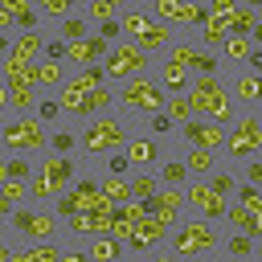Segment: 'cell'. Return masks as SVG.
Listing matches in <instances>:
<instances>
[{"instance_id":"836d02e7","label":"cell","mask_w":262,"mask_h":262,"mask_svg":"<svg viewBox=\"0 0 262 262\" xmlns=\"http://www.w3.org/2000/svg\"><path fill=\"white\" fill-rule=\"evenodd\" d=\"M82 0H37V8L45 12V16H53V20H61V16H70L74 8H78Z\"/></svg>"},{"instance_id":"74e56055","label":"cell","mask_w":262,"mask_h":262,"mask_svg":"<svg viewBox=\"0 0 262 262\" xmlns=\"http://www.w3.org/2000/svg\"><path fill=\"white\" fill-rule=\"evenodd\" d=\"M233 188H237V184H233ZM237 205H246V209H254V213H262V196H258V188H254V180L237 188Z\"/></svg>"},{"instance_id":"91938a15","label":"cell","mask_w":262,"mask_h":262,"mask_svg":"<svg viewBox=\"0 0 262 262\" xmlns=\"http://www.w3.org/2000/svg\"><path fill=\"white\" fill-rule=\"evenodd\" d=\"M4 180H8V164L0 160V184H4Z\"/></svg>"},{"instance_id":"f5cc1de1","label":"cell","mask_w":262,"mask_h":262,"mask_svg":"<svg viewBox=\"0 0 262 262\" xmlns=\"http://www.w3.org/2000/svg\"><path fill=\"white\" fill-rule=\"evenodd\" d=\"M12 209H16V201H8V196L0 192V217H12Z\"/></svg>"},{"instance_id":"ffe728a7","label":"cell","mask_w":262,"mask_h":262,"mask_svg":"<svg viewBox=\"0 0 262 262\" xmlns=\"http://www.w3.org/2000/svg\"><path fill=\"white\" fill-rule=\"evenodd\" d=\"M229 90H233V98H237L242 106H254V102H258V94H262L258 70H250V66H246V70H237V74H233V86H229Z\"/></svg>"},{"instance_id":"cb8c5ba5","label":"cell","mask_w":262,"mask_h":262,"mask_svg":"<svg viewBox=\"0 0 262 262\" xmlns=\"http://www.w3.org/2000/svg\"><path fill=\"white\" fill-rule=\"evenodd\" d=\"M221 53H225L229 61L246 66V61H250V53H254V37H242V33H225V41H221Z\"/></svg>"},{"instance_id":"6da1fadb","label":"cell","mask_w":262,"mask_h":262,"mask_svg":"<svg viewBox=\"0 0 262 262\" xmlns=\"http://www.w3.org/2000/svg\"><path fill=\"white\" fill-rule=\"evenodd\" d=\"M184 98H188L192 115L213 119V123H221V127H229L233 115H237V106H233V98H229V86H225L217 74H201V78L184 90Z\"/></svg>"},{"instance_id":"7402d4cb","label":"cell","mask_w":262,"mask_h":262,"mask_svg":"<svg viewBox=\"0 0 262 262\" xmlns=\"http://www.w3.org/2000/svg\"><path fill=\"white\" fill-rule=\"evenodd\" d=\"M12 258L16 262H53V258H61V246L49 237V242H29L25 250H12Z\"/></svg>"},{"instance_id":"7c38bea8","label":"cell","mask_w":262,"mask_h":262,"mask_svg":"<svg viewBox=\"0 0 262 262\" xmlns=\"http://www.w3.org/2000/svg\"><path fill=\"white\" fill-rule=\"evenodd\" d=\"M106 49H111L106 37L86 33V37H78V41H66V61H70V66H94V61L106 57Z\"/></svg>"},{"instance_id":"bcb514c9","label":"cell","mask_w":262,"mask_h":262,"mask_svg":"<svg viewBox=\"0 0 262 262\" xmlns=\"http://www.w3.org/2000/svg\"><path fill=\"white\" fill-rule=\"evenodd\" d=\"M119 20H98V37H106V41H119Z\"/></svg>"},{"instance_id":"7dc6e473","label":"cell","mask_w":262,"mask_h":262,"mask_svg":"<svg viewBox=\"0 0 262 262\" xmlns=\"http://www.w3.org/2000/svg\"><path fill=\"white\" fill-rule=\"evenodd\" d=\"M106 156H111V164H106L111 172H127V168H131V164H127V156H123V147H119V151H106Z\"/></svg>"},{"instance_id":"1f68e13d","label":"cell","mask_w":262,"mask_h":262,"mask_svg":"<svg viewBox=\"0 0 262 262\" xmlns=\"http://www.w3.org/2000/svg\"><path fill=\"white\" fill-rule=\"evenodd\" d=\"M127 184H131V196H135V201H147V196L160 188V176H151V172H135Z\"/></svg>"},{"instance_id":"816d5d0a","label":"cell","mask_w":262,"mask_h":262,"mask_svg":"<svg viewBox=\"0 0 262 262\" xmlns=\"http://www.w3.org/2000/svg\"><path fill=\"white\" fill-rule=\"evenodd\" d=\"M0 4H4V8H8V12H25V8H33V4H29V0H0Z\"/></svg>"},{"instance_id":"603a6c76","label":"cell","mask_w":262,"mask_h":262,"mask_svg":"<svg viewBox=\"0 0 262 262\" xmlns=\"http://www.w3.org/2000/svg\"><path fill=\"white\" fill-rule=\"evenodd\" d=\"M225 217H229V225H233V229H242V233H250V237H258V233H262L258 213H254V209H246V205H225Z\"/></svg>"},{"instance_id":"d6986e66","label":"cell","mask_w":262,"mask_h":262,"mask_svg":"<svg viewBox=\"0 0 262 262\" xmlns=\"http://www.w3.org/2000/svg\"><path fill=\"white\" fill-rule=\"evenodd\" d=\"M131 41H135L143 53H164V49L176 41V33H172V25H164V20H151V25H147L139 37H131Z\"/></svg>"},{"instance_id":"e575fe53","label":"cell","mask_w":262,"mask_h":262,"mask_svg":"<svg viewBox=\"0 0 262 262\" xmlns=\"http://www.w3.org/2000/svg\"><path fill=\"white\" fill-rule=\"evenodd\" d=\"M86 16H90V20H115V16H119V4H115V0H90V4H86Z\"/></svg>"},{"instance_id":"6125c7cd","label":"cell","mask_w":262,"mask_h":262,"mask_svg":"<svg viewBox=\"0 0 262 262\" xmlns=\"http://www.w3.org/2000/svg\"><path fill=\"white\" fill-rule=\"evenodd\" d=\"M115 4H119V8H127V4H131V0H115Z\"/></svg>"},{"instance_id":"8fae6325","label":"cell","mask_w":262,"mask_h":262,"mask_svg":"<svg viewBox=\"0 0 262 262\" xmlns=\"http://www.w3.org/2000/svg\"><path fill=\"white\" fill-rule=\"evenodd\" d=\"M184 205H192V209H196V213H201L205 221H221V217H225V205H229V201H225L221 192H213L209 184H201V180L192 176V180L184 184Z\"/></svg>"},{"instance_id":"7a4b0ae2","label":"cell","mask_w":262,"mask_h":262,"mask_svg":"<svg viewBox=\"0 0 262 262\" xmlns=\"http://www.w3.org/2000/svg\"><path fill=\"white\" fill-rule=\"evenodd\" d=\"M168 246H172V254H176V258H205V254H213V250L221 246V237H217L213 221L192 217V221H184V225H172V229H168Z\"/></svg>"},{"instance_id":"c3c4849f","label":"cell","mask_w":262,"mask_h":262,"mask_svg":"<svg viewBox=\"0 0 262 262\" xmlns=\"http://www.w3.org/2000/svg\"><path fill=\"white\" fill-rule=\"evenodd\" d=\"M16 29V12H8L4 4H0V33H12Z\"/></svg>"},{"instance_id":"d6a6232c","label":"cell","mask_w":262,"mask_h":262,"mask_svg":"<svg viewBox=\"0 0 262 262\" xmlns=\"http://www.w3.org/2000/svg\"><path fill=\"white\" fill-rule=\"evenodd\" d=\"M164 115H168L172 123H184V119H192V106H188L184 94H172V98H164Z\"/></svg>"},{"instance_id":"6f0895ef","label":"cell","mask_w":262,"mask_h":262,"mask_svg":"<svg viewBox=\"0 0 262 262\" xmlns=\"http://www.w3.org/2000/svg\"><path fill=\"white\" fill-rule=\"evenodd\" d=\"M8 49H12V37H8V33H0V53H8Z\"/></svg>"},{"instance_id":"4316f807","label":"cell","mask_w":262,"mask_h":262,"mask_svg":"<svg viewBox=\"0 0 262 262\" xmlns=\"http://www.w3.org/2000/svg\"><path fill=\"white\" fill-rule=\"evenodd\" d=\"M147 25H151V12L135 8V4H127V8L119 12V29H123V33H131V37H139V33H143Z\"/></svg>"},{"instance_id":"681fc988","label":"cell","mask_w":262,"mask_h":262,"mask_svg":"<svg viewBox=\"0 0 262 262\" xmlns=\"http://www.w3.org/2000/svg\"><path fill=\"white\" fill-rule=\"evenodd\" d=\"M16 25H20V29H37V12H33V8L16 12Z\"/></svg>"},{"instance_id":"9a60e30c","label":"cell","mask_w":262,"mask_h":262,"mask_svg":"<svg viewBox=\"0 0 262 262\" xmlns=\"http://www.w3.org/2000/svg\"><path fill=\"white\" fill-rule=\"evenodd\" d=\"M147 205H151V213H156V217H164L168 225H176L180 205H184V188H180V184H160V188L147 196Z\"/></svg>"},{"instance_id":"7bdbcfd3","label":"cell","mask_w":262,"mask_h":262,"mask_svg":"<svg viewBox=\"0 0 262 262\" xmlns=\"http://www.w3.org/2000/svg\"><path fill=\"white\" fill-rule=\"evenodd\" d=\"M4 164H8V176H12V180H25V176H29V160H25L20 151H16L12 160H4Z\"/></svg>"},{"instance_id":"b9f144b4","label":"cell","mask_w":262,"mask_h":262,"mask_svg":"<svg viewBox=\"0 0 262 262\" xmlns=\"http://www.w3.org/2000/svg\"><path fill=\"white\" fill-rule=\"evenodd\" d=\"M225 250H229V254H254V237H250V233H237V237L225 242Z\"/></svg>"},{"instance_id":"52a82bcc","label":"cell","mask_w":262,"mask_h":262,"mask_svg":"<svg viewBox=\"0 0 262 262\" xmlns=\"http://www.w3.org/2000/svg\"><path fill=\"white\" fill-rule=\"evenodd\" d=\"M74 180V160L70 156H45L33 172V201H53L57 192H66V184Z\"/></svg>"},{"instance_id":"30bf717a","label":"cell","mask_w":262,"mask_h":262,"mask_svg":"<svg viewBox=\"0 0 262 262\" xmlns=\"http://www.w3.org/2000/svg\"><path fill=\"white\" fill-rule=\"evenodd\" d=\"M180 143H188V147H209V151H221V143H225V127H221V123H213V119H201V115H192V119H184V123H180Z\"/></svg>"},{"instance_id":"5b68a950","label":"cell","mask_w":262,"mask_h":262,"mask_svg":"<svg viewBox=\"0 0 262 262\" xmlns=\"http://www.w3.org/2000/svg\"><path fill=\"white\" fill-rule=\"evenodd\" d=\"M115 102L131 115H151V111H164V86L147 74H135V78H123L119 90H115Z\"/></svg>"},{"instance_id":"ac0fdd59","label":"cell","mask_w":262,"mask_h":262,"mask_svg":"<svg viewBox=\"0 0 262 262\" xmlns=\"http://www.w3.org/2000/svg\"><path fill=\"white\" fill-rule=\"evenodd\" d=\"M57 229H61V217H57V213H49V209H33V213H29V225H25L20 237H25V242H49Z\"/></svg>"},{"instance_id":"83f0119b","label":"cell","mask_w":262,"mask_h":262,"mask_svg":"<svg viewBox=\"0 0 262 262\" xmlns=\"http://www.w3.org/2000/svg\"><path fill=\"white\" fill-rule=\"evenodd\" d=\"M213 151L209 147H188L184 151V168H188V176H205V172H213Z\"/></svg>"},{"instance_id":"9f6ffc18","label":"cell","mask_w":262,"mask_h":262,"mask_svg":"<svg viewBox=\"0 0 262 262\" xmlns=\"http://www.w3.org/2000/svg\"><path fill=\"white\" fill-rule=\"evenodd\" d=\"M4 111H8V86L0 82V115H4Z\"/></svg>"},{"instance_id":"484cf974","label":"cell","mask_w":262,"mask_h":262,"mask_svg":"<svg viewBox=\"0 0 262 262\" xmlns=\"http://www.w3.org/2000/svg\"><path fill=\"white\" fill-rule=\"evenodd\" d=\"M41 49H45V41H41V33L33 29V33H20V37L12 41V49H8V53H12V57H20V61H37V53H41Z\"/></svg>"},{"instance_id":"94428289","label":"cell","mask_w":262,"mask_h":262,"mask_svg":"<svg viewBox=\"0 0 262 262\" xmlns=\"http://www.w3.org/2000/svg\"><path fill=\"white\" fill-rule=\"evenodd\" d=\"M237 4H250V8H258V4H262V0H237Z\"/></svg>"},{"instance_id":"9c48e42d","label":"cell","mask_w":262,"mask_h":262,"mask_svg":"<svg viewBox=\"0 0 262 262\" xmlns=\"http://www.w3.org/2000/svg\"><path fill=\"white\" fill-rule=\"evenodd\" d=\"M102 78H106V74H102V66H98V61H94V66H82L78 74H70V78L57 86V106L70 115V111L78 106V98H82V94H90L94 86H102Z\"/></svg>"},{"instance_id":"f6af8a7d","label":"cell","mask_w":262,"mask_h":262,"mask_svg":"<svg viewBox=\"0 0 262 262\" xmlns=\"http://www.w3.org/2000/svg\"><path fill=\"white\" fill-rule=\"evenodd\" d=\"M233 8H237V0H209V4H205L209 16H229Z\"/></svg>"},{"instance_id":"be15d7a7","label":"cell","mask_w":262,"mask_h":262,"mask_svg":"<svg viewBox=\"0 0 262 262\" xmlns=\"http://www.w3.org/2000/svg\"><path fill=\"white\" fill-rule=\"evenodd\" d=\"M180 4H201V0H180Z\"/></svg>"},{"instance_id":"e0dca14e","label":"cell","mask_w":262,"mask_h":262,"mask_svg":"<svg viewBox=\"0 0 262 262\" xmlns=\"http://www.w3.org/2000/svg\"><path fill=\"white\" fill-rule=\"evenodd\" d=\"M111 106H115V90H106V82H102V86H94L90 94H82V98H78V106H74L70 115L86 123L90 115H102V111H111Z\"/></svg>"},{"instance_id":"3957f363","label":"cell","mask_w":262,"mask_h":262,"mask_svg":"<svg viewBox=\"0 0 262 262\" xmlns=\"http://www.w3.org/2000/svg\"><path fill=\"white\" fill-rule=\"evenodd\" d=\"M78 143H82V151L86 156H106V151H119L123 143H127V123L119 119V115H90L86 119V127H82V135H78Z\"/></svg>"},{"instance_id":"ee69618b","label":"cell","mask_w":262,"mask_h":262,"mask_svg":"<svg viewBox=\"0 0 262 262\" xmlns=\"http://www.w3.org/2000/svg\"><path fill=\"white\" fill-rule=\"evenodd\" d=\"M233 184H237V180H233V172H217V176L209 180V188H213V192H221V196H225V192H233Z\"/></svg>"},{"instance_id":"4fadbf2b","label":"cell","mask_w":262,"mask_h":262,"mask_svg":"<svg viewBox=\"0 0 262 262\" xmlns=\"http://www.w3.org/2000/svg\"><path fill=\"white\" fill-rule=\"evenodd\" d=\"M164 53H168V61H176V66H184V70H196V74H213V70H217V61L196 49V41H180V37H176Z\"/></svg>"},{"instance_id":"db71d44e","label":"cell","mask_w":262,"mask_h":262,"mask_svg":"<svg viewBox=\"0 0 262 262\" xmlns=\"http://www.w3.org/2000/svg\"><path fill=\"white\" fill-rule=\"evenodd\" d=\"M61 53H66V41H49V57H53V61H57V57H61Z\"/></svg>"},{"instance_id":"8d00e7d4","label":"cell","mask_w":262,"mask_h":262,"mask_svg":"<svg viewBox=\"0 0 262 262\" xmlns=\"http://www.w3.org/2000/svg\"><path fill=\"white\" fill-rule=\"evenodd\" d=\"M160 172H164V184H184V180H188L184 160H168V164H160Z\"/></svg>"},{"instance_id":"44dd1931","label":"cell","mask_w":262,"mask_h":262,"mask_svg":"<svg viewBox=\"0 0 262 262\" xmlns=\"http://www.w3.org/2000/svg\"><path fill=\"white\" fill-rule=\"evenodd\" d=\"M188 74H192V70H184V66H176V61H168V57H164V66H160L156 82H160L164 90H172V94H184V90H188Z\"/></svg>"},{"instance_id":"ab89813d","label":"cell","mask_w":262,"mask_h":262,"mask_svg":"<svg viewBox=\"0 0 262 262\" xmlns=\"http://www.w3.org/2000/svg\"><path fill=\"white\" fill-rule=\"evenodd\" d=\"M49 143H53V151H57V156H70V151H74V143H78V135H74V131H57Z\"/></svg>"},{"instance_id":"f35d334b","label":"cell","mask_w":262,"mask_h":262,"mask_svg":"<svg viewBox=\"0 0 262 262\" xmlns=\"http://www.w3.org/2000/svg\"><path fill=\"white\" fill-rule=\"evenodd\" d=\"M147 131H151V135H168V131H172V119H168L164 111H151V115H147Z\"/></svg>"},{"instance_id":"4dcf8cb0","label":"cell","mask_w":262,"mask_h":262,"mask_svg":"<svg viewBox=\"0 0 262 262\" xmlns=\"http://www.w3.org/2000/svg\"><path fill=\"white\" fill-rule=\"evenodd\" d=\"M98 188H102V192H106L115 205H119V201H131V184H127V176H123V172H111V176H106Z\"/></svg>"},{"instance_id":"8992f818","label":"cell","mask_w":262,"mask_h":262,"mask_svg":"<svg viewBox=\"0 0 262 262\" xmlns=\"http://www.w3.org/2000/svg\"><path fill=\"white\" fill-rule=\"evenodd\" d=\"M0 143L8 147V151H20V156H37V151H45L49 147V135H45V127H41V119H33V111L29 115H16L12 123H4V131H0Z\"/></svg>"},{"instance_id":"277c9868","label":"cell","mask_w":262,"mask_h":262,"mask_svg":"<svg viewBox=\"0 0 262 262\" xmlns=\"http://www.w3.org/2000/svg\"><path fill=\"white\" fill-rule=\"evenodd\" d=\"M221 151H225L229 160H258V151H262V123H258L254 106H246L242 115H233Z\"/></svg>"},{"instance_id":"d590c367","label":"cell","mask_w":262,"mask_h":262,"mask_svg":"<svg viewBox=\"0 0 262 262\" xmlns=\"http://www.w3.org/2000/svg\"><path fill=\"white\" fill-rule=\"evenodd\" d=\"M90 29H86V20L82 16H61V41H78V37H86Z\"/></svg>"},{"instance_id":"11a10c76","label":"cell","mask_w":262,"mask_h":262,"mask_svg":"<svg viewBox=\"0 0 262 262\" xmlns=\"http://www.w3.org/2000/svg\"><path fill=\"white\" fill-rule=\"evenodd\" d=\"M246 180H262V164H250L246 168Z\"/></svg>"},{"instance_id":"f907efd6","label":"cell","mask_w":262,"mask_h":262,"mask_svg":"<svg viewBox=\"0 0 262 262\" xmlns=\"http://www.w3.org/2000/svg\"><path fill=\"white\" fill-rule=\"evenodd\" d=\"M37 111H41V119H57V111H61V106H57V98H45Z\"/></svg>"},{"instance_id":"680465c9","label":"cell","mask_w":262,"mask_h":262,"mask_svg":"<svg viewBox=\"0 0 262 262\" xmlns=\"http://www.w3.org/2000/svg\"><path fill=\"white\" fill-rule=\"evenodd\" d=\"M4 258H12V246H8V242H0V262H4Z\"/></svg>"},{"instance_id":"f1b7e54d","label":"cell","mask_w":262,"mask_h":262,"mask_svg":"<svg viewBox=\"0 0 262 262\" xmlns=\"http://www.w3.org/2000/svg\"><path fill=\"white\" fill-rule=\"evenodd\" d=\"M61 82H66V70H61V61H53V57L37 61V86H49V90H57Z\"/></svg>"},{"instance_id":"d4e9b609","label":"cell","mask_w":262,"mask_h":262,"mask_svg":"<svg viewBox=\"0 0 262 262\" xmlns=\"http://www.w3.org/2000/svg\"><path fill=\"white\" fill-rule=\"evenodd\" d=\"M225 20H229V33H242V37H254V33H258V12H254L250 4H237Z\"/></svg>"},{"instance_id":"2e32d148","label":"cell","mask_w":262,"mask_h":262,"mask_svg":"<svg viewBox=\"0 0 262 262\" xmlns=\"http://www.w3.org/2000/svg\"><path fill=\"white\" fill-rule=\"evenodd\" d=\"M86 246H82V254L86 258H94V262H115V258H123L127 254V246L115 237V233H90V237H82Z\"/></svg>"},{"instance_id":"5bb4252c","label":"cell","mask_w":262,"mask_h":262,"mask_svg":"<svg viewBox=\"0 0 262 262\" xmlns=\"http://www.w3.org/2000/svg\"><path fill=\"white\" fill-rule=\"evenodd\" d=\"M123 156H127V164H160L164 160V143H160V135H131L127 143H123Z\"/></svg>"},{"instance_id":"60d3db41","label":"cell","mask_w":262,"mask_h":262,"mask_svg":"<svg viewBox=\"0 0 262 262\" xmlns=\"http://www.w3.org/2000/svg\"><path fill=\"white\" fill-rule=\"evenodd\" d=\"M0 192H4L8 201H25V192H29V184H25V180H12V176H8V180L0 184Z\"/></svg>"},{"instance_id":"ba28073f","label":"cell","mask_w":262,"mask_h":262,"mask_svg":"<svg viewBox=\"0 0 262 262\" xmlns=\"http://www.w3.org/2000/svg\"><path fill=\"white\" fill-rule=\"evenodd\" d=\"M151 66V53H143L135 41H111L106 57H102V74L123 82V78H135V74H147Z\"/></svg>"},{"instance_id":"f546056e","label":"cell","mask_w":262,"mask_h":262,"mask_svg":"<svg viewBox=\"0 0 262 262\" xmlns=\"http://www.w3.org/2000/svg\"><path fill=\"white\" fill-rule=\"evenodd\" d=\"M225 33H229V20H225V16H205V20H201V41H205V45H221Z\"/></svg>"}]
</instances>
